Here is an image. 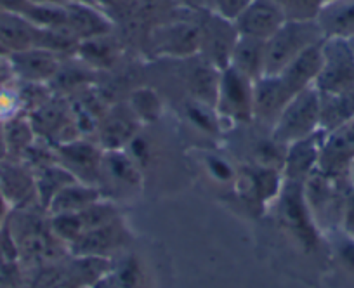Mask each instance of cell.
<instances>
[{
    "label": "cell",
    "instance_id": "1",
    "mask_svg": "<svg viewBox=\"0 0 354 288\" xmlns=\"http://www.w3.org/2000/svg\"><path fill=\"white\" fill-rule=\"evenodd\" d=\"M200 52L198 12L183 8L172 19L151 26L142 46L146 59H183Z\"/></svg>",
    "mask_w": 354,
    "mask_h": 288
},
{
    "label": "cell",
    "instance_id": "2",
    "mask_svg": "<svg viewBox=\"0 0 354 288\" xmlns=\"http://www.w3.org/2000/svg\"><path fill=\"white\" fill-rule=\"evenodd\" d=\"M323 39L325 37L316 19H287L274 35L266 40V75H280L283 68L302 50L322 42Z\"/></svg>",
    "mask_w": 354,
    "mask_h": 288
},
{
    "label": "cell",
    "instance_id": "3",
    "mask_svg": "<svg viewBox=\"0 0 354 288\" xmlns=\"http://www.w3.org/2000/svg\"><path fill=\"white\" fill-rule=\"evenodd\" d=\"M319 131V90L315 86L295 94L271 128V137L288 146Z\"/></svg>",
    "mask_w": 354,
    "mask_h": 288
},
{
    "label": "cell",
    "instance_id": "4",
    "mask_svg": "<svg viewBox=\"0 0 354 288\" xmlns=\"http://www.w3.org/2000/svg\"><path fill=\"white\" fill-rule=\"evenodd\" d=\"M216 113L231 124L248 125L254 122V80L233 66L221 70Z\"/></svg>",
    "mask_w": 354,
    "mask_h": 288
},
{
    "label": "cell",
    "instance_id": "5",
    "mask_svg": "<svg viewBox=\"0 0 354 288\" xmlns=\"http://www.w3.org/2000/svg\"><path fill=\"white\" fill-rule=\"evenodd\" d=\"M200 56L205 57L217 70L230 66L236 40L240 37L236 25L231 19L210 11L198 12Z\"/></svg>",
    "mask_w": 354,
    "mask_h": 288
},
{
    "label": "cell",
    "instance_id": "6",
    "mask_svg": "<svg viewBox=\"0 0 354 288\" xmlns=\"http://www.w3.org/2000/svg\"><path fill=\"white\" fill-rule=\"evenodd\" d=\"M26 115L32 122L37 137L47 141L50 146H61L82 137L68 97L53 96L42 106Z\"/></svg>",
    "mask_w": 354,
    "mask_h": 288
},
{
    "label": "cell",
    "instance_id": "7",
    "mask_svg": "<svg viewBox=\"0 0 354 288\" xmlns=\"http://www.w3.org/2000/svg\"><path fill=\"white\" fill-rule=\"evenodd\" d=\"M323 64L315 87L319 93L354 89V50L349 40L330 37L322 44Z\"/></svg>",
    "mask_w": 354,
    "mask_h": 288
},
{
    "label": "cell",
    "instance_id": "8",
    "mask_svg": "<svg viewBox=\"0 0 354 288\" xmlns=\"http://www.w3.org/2000/svg\"><path fill=\"white\" fill-rule=\"evenodd\" d=\"M141 120L136 117L127 101H117L103 115L94 135L103 151L125 150L141 132Z\"/></svg>",
    "mask_w": 354,
    "mask_h": 288
},
{
    "label": "cell",
    "instance_id": "9",
    "mask_svg": "<svg viewBox=\"0 0 354 288\" xmlns=\"http://www.w3.org/2000/svg\"><path fill=\"white\" fill-rule=\"evenodd\" d=\"M292 97L280 75H262L254 82V122L271 132Z\"/></svg>",
    "mask_w": 354,
    "mask_h": 288
},
{
    "label": "cell",
    "instance_id": "10",
    "mask_svg": "<svg viewBox=\"0 0 354 288\" xmlns=\"http://www.w3.org/2000/svg\"><path fill=\"white\" fill-rule=\"evenodd\" d=\"M8 57L16 80L49 84V80L56 75L66 56H61L53 50L40 49V47H30V49L11 52Z\"/></svg>",
    "mask_w": 354,
    "mask_h": 288
},
{
    "label": "cell",
    "instance_id": "11",
    "mask_svg": "<svg viewBox=\"0 0 354 288\" xmlns=\"http://www.w3.org/2000/svg\"><path fill=\"white\" fill-rule=\"evenodd\" d=\"M287 21L283 11L273 0H252L243 12L234 19L238 33L245 37L268 40Z\"/></svg>",
    "mask_w": 354,
    "mask_h": 288
},
{
    "label": "cell",
    "instance_id": "12",
    "mask_svg": "<svg viewBox=\"0 0 354 288\" xmlns=\"http://www.w3.org/2000/svg\"><path fill=\"white\" fill-rule=\"evenodd\" d=\"M57 160L63 164L70 174L78 175L82 179L100 177L101 162H103V150L97 142H91L85 137H78L75 141L56 146Z\"/></svg>",
    "mask_w": 354,
    "mask_h": 288
},
{
    "label": "cell",
    "instance_id": "13",
    "mask_svg": "<svg viewBox=\"0 0 354 288\" xmlns=\"http://www.w3.org/2000/svg\"><path fill=\"white\" fill-rule=\"evenodd\" d=\"M124 52L125 47L122 46L115 32H111L78 42L75 56L97 73H106L124 61Z\"/></svg>",
    "mask_w": 354,
    "mask_h": 288
},
{
    "label": "cell",
    "instance_id": "14",
    "mask_svg": "<svg viewBox=\"0 0 354 288\" xmlns=\"http://www.w3.org/2000/svg\"><path fill=\"white\" fill-rule=\"evenodd\" d=\"M325 135L326 132L319 128L315 134L288 144L283 167L290 181L301 182L302 179L309 177L318 169L319 153H322Z\"/></svg>",
    "mask_w": 354,
    "mask_h": 288
},
{
    "label": "cell",
    "instance_id": "15",
    "mask_svg": "<svg viewBox=\"0 0 354 288\" xmlns=\"http://www.w3.org/2000/svg\"><path fill=\"white\" fill-rule=\"evenodd\" d=\"M64 9H66L68 32L78 42L113 32V21L110 15L101 9L85 4H70V2H64Z\"/></svg>",
    "mask_w": 354,
    "mask_h": 288
},
{
    "label": "cell",
    "instance_id": "16",
    "mask_svg": "<svg viewBox=\"0 0 354 288\" xmlns=\"http://www.w3.org/2000/svg\"><path fill=\"white\" fill-rule=\"evenodd\" d=\"M323 40L315 44V46L308 47L306 50H302L280 73L281 80H283L285 86L288 87V90L294 96L316 84V79H318L323 64Z\"/></svg>",
    "mask_w": 354,
    "mask_h": 288
},
{
    "label": "cell",
    "instance_id": "17",
    "mask_svg": "<svg viewBox=\"0 0 354 288\" xmlns=\"http://www.w3.org/2000/svg\"><path fill=\"white\" fill-rule=\"evenodd\" d=\"M97 73L91 66L78 59L77 56H66L61 63L56 75L49 80V89L53 90L54 96L70 97L73 94L80 93L85 87H91L97 84Z\"/></svg>",
    "mask_w": 354,
    "mask_h": 288
},
{
    "label": "cell",
    "instance_id": "18",
    "mask_svg": "<svg viewBox=\"0 0 354 288\" xmlns=\"http://www.w3.org/2000/svg\"><path fill=\"white\" fill-rule=\"evenodd\" d=\"M35 186V174L23 160L4 158L0 162V196L4 202L21 203Z\"/></svg>",
    "mask_w": 354,
    "mask_h": 288
},
{
    "label": "cell",
    "instance_id": "19",
    "mask_svg": "<svg viewBox=\"0 0 354 288\" xmlns=\"http://www.w3.org/2000/svg\"><path fill=\"white\" fill-rule=\"evenodd\" d=\"M316 23L323 37L351 39L354 35V0H326L323 2Z\"/></svg>",
    "mask_w": 354,
    "mask_h": 288
},
{
    "label": "cell",
    "instance_id": "20",
    "mask_svg": "<svg viewBox=\"0 0 354 288\" xmlns=\"http://www.w3.org/2000/svg\"><path fill=\"white\" fill-rule=\"evenodd\" d=\"M37 26L19 12L0 11V46L4 47L8 56L11 52L35 47Z\"/></svg>",
    "mask_w": 354,
    "mask_h": 288
},
{
    "label": "cell",
    "instance_id": "21",
    "mask_svg": "<svg viewBox=\"0 0 354 288\" xmlns=\"http://www.w3.org/2000/svg\"><path fill=\"white\" fill-rule=\"evenodd\" d=\"M354 118V89L342 93H319V128L337 131Z\"/></svg>",
    "mask_w": 354,
    "mask_h": 288
},
{
    "label": "cell",
    "instance_id": "22",
    "mask_svg": "<svg viewBox=\"0 0 354 288\" xmlns=\"http://www.w3.org/2000/svg\"><path fill=\"white\" fill-rule=\"evenodd\" d=\"M230 66L254 82L266 75V40L245 35L238 37Z\"/></svg>",
    "mask_w": 354,
    "mask_h": 288
},
{
    "label": "cell",
    "instance_id": "23",
    "mask_svg": "<svg viewBox=\"0 0 354 288\" xmlns=\"http://www.w3.org/2000/svg\"><path fill=\"white\" fill-rule=\"evenodd\" d=\"M281 210L290 224L292 229L297 231V235L304 240L306 243H315V231L313 226L308 221V213H306L304 205H302V188L301 182L290 181L288 182L287 189H285L283 203H281Z\"/></svg>",
    "mask_w": 354,
    "mask_h": 288
},
{
    "label": "cell",
    "instance_id": "24",
    "mask_svg": "<svg viewBox=\"0 0 354 288\" xmlns=\"http://www.w3.org/2000/svg\"><path fill=\"white\" fill-rule=\"evenodd\" d=\"M4 139L8 148V158L23 160L26 151L37 141V134L28 115L19 113L4 122Z\"/></svg>",
    "mask_w": 354,
    "mask_h": 288
},
{
    "label": "cell",
    "instance_id": "25",
    "mask_svg": "<svg viewBox=\"0 0 354 288\" xmlns=\"http://www.w3.org/2000/svg\"><path fill=\"white\" fill-rule=\"evenodd\" d=\"M127 103L136 113V117L141 120L142 125L155 124V122H158L162 118V96L158 94V90L146 86V84L138 86L136 89L131 90V94L127 96Z\"/></svg>",
    "mask_w": 354,
    "mask_h": 288
},
{
    "label": "cell",
    "instance_id": "26",
    "mask_svg": "<svg viewBox=\"0 0 354 288\" xmlns=\"http://www.w3.org/2000/svg\"><path fill=\"white\" fill-rule=\"evenodd\" d=\"M97 200V191L91 188H85V186H75L73 182L68 186H64L56 196L49 202L50 212L54 213H75L82 212L84 209H87L88 205L96 203Z\"/></svg>",
    "mask_w": 354,
    "mask_h": 288
},
{
    "label": "cell",
    "instance_id": "27",
    "mask_svg": "<svg viewBox=\"0 0 354 288\" xmlns=\"http://www.w3.org/2000/svg\"><path fill=\"white\" fill-rule=\"evenodd\" d=\"M134 6L148 28L169 21L183 9L177 0H134Z\"/></svg>",
    "mask_w": 354,
    "mask_h": 288
},
{
    "label": "cell",
    "instance_id": "28",
    "mask_svg": "<svg viewBox=\"0 0 354 288\" xmlns=\"http://www.w3.org/2000/svg\"><path fill=\"white\" fill-rule=\"evenodd\" d=\"M115 242H117V233H115L113 226L106 224L80 236L75 249L84 253H97L104 249H110Z\"/></svg>",
    "mask_w": 354,
    "mask_h": 288
},
{
    "label": "cell",
    "instance_id": "29",
    "mask_svg": "<svg viewBox=\"0 0 354 288\" xmlns=\"http://www.w3.org/2000/svg\"><path fill=\"white\" fill-rule=\"evenodd\" d=\"M273 2H277L287 19L308 21V19H316L325 0H273Z\"/></svg>",
    "mask_w": 354,
    "mask_h": 288
},
{
    "label": "cell",
    "instance_id": "30",
    "mask_svg": "<svg viewBox=\"0 0 354 288\" xmlns=\"http://www.w3.org/2000/svg\"><path fill=\"white\" fill-rule=\"evenodd\" d=\"M210 2H212L214 12L234 21L247 9L252 0H210Z\"/></svg>",
    "mask_w": 354,
    "mask_h": 288
},
{
    "label": "cell",
    "instance_id": "31",
    "mask_svg": "<svg viewBox=\"0 0 354 288\" xmlns=\"http://www.w3.org/2000/svg\"><path fill=\"white\" fill-rule=\"evenodd\" d=\"M183 8L189 9V11H210L212 9V2L210 0H177Z\"/></svg>",
    "mask_w": 354,
    "mask_h": 288
},
{
    "label": "cell",
    "instance_id": "32",
    "mask_svg": "<svg viewBox=\"0 0 354 288\" xmlns=\"http://www.w3.org/2000/svg\"><path fill=\"white\" fill-rule=\"evenodd\" d=\"M340 257H342L344 264L354 273V242L344 243L340 249Z\"/></svg>",
    "mask_w": 354,
    "mask_h": 288
},
{
    "label": "cell",
    "instance_id": "33",
    "mask_svg": "<svg viewBox=\"0 0 354 288\" xmlns=\"http://www.w3.org/2000/svg\"><path fill=\"white\" fill-rule=\"evenodd\" d=\"M347 228L354 235V191L351 193L349 203H347Z\"/></svg>",
    "mask_w": 354,
    "mask_h": 288
},
{
    "label": "cell",
    "instance_id": "34",
    "mask_svg": "<svg viewBox=\"0 0 354 288\" xmlns=\"http://www.w3.org/2000/svg\"><path fill=\"white\" fill-rule=\"evenodd\" d=\"M8 158V148H6L4 139V122H0V162Z\"/></svg>",
    "mask_w": 354,
    "mask_h": 288
},
{
    "label": "cell",
    "instance_id": "35",
    "mask_svg": "<svg viewBox=\"0 0 354 288\" xmlns=\"http://www.w3.org/2000/svg\"><path fill=\"white\" fill-rule=\"evenodd\" d=\"M349 179L354 186V158H353V162H351V167H349Z\"/></svg>",
    "mask_w": 354,
    "mask_h": 288
},
{
    "label": "cell",
    "instance_id": "36",
    "mask_svg": "<svg viewBox=\"0 0 354 288\" xmlns=\"http://www.w3.org/2000/svg\"><path fill=\"white\" fill-rule=\"evenodd\" d=\"M108 2H110V4H111V9H113L115 6L122 4V2H127V0H108Z\"/></svg>",
    "mask_w": 354,
    "mask_h": 288
},
{
    "label": "cell",
    "instance_id": "37",
    "mask_svg": "<svg viewBox=\"0 0 354 288\" xmlns=\"http://www.w3.org/2000/svg\"><path fill=\"white\" fill-rule=\"evenodd\" d=\"M2 209H4V198L0 196V215H2Z\"/></svg>",
    "mask_w": 354,
    "mask_h": 288
},
{
    "label": "cell",
    "instance_id": "38",
    "mask_svg": "<svg viewBox=\"0 0 354 288\" xmlns=\"http://www.w3.org/2000/svg\"><path fill=\"white\" fill-rule=\"evenodd\" d=\"M0 56H8V52H6V49L2 46H0Z\"/></svg>",
    "mask_w": 354,
    "mask_h": 288
},
{
    "label": "cell",
    "instance_id": "39",
    "mask_svg": "<svg viewBox=\"0 0 354 288\" xmlns=\"http://www.w3.org/2000/svg\"><path fill=\"white\" fill-rule=\"evenodd\" d=\"M347 40H349L351 47H353V50H354V35H353V37H351V39H347Z\"/></svg>",
    "mask_w": 354,
    "mask_h": 288
},
{
    "label": "cell",
    "instance_id": "40",
    "mask_svg": "<svg viewBox=\"0 0 354 288\" xmlns=\"http://www.w3.org/2000/svg\"><path fill=\"white\" fill-rule=\"evenodd\" d=\"M0 11H2V6H0Z\"/></svg>",
    "mask_w": 354,
    "mask_h": 288
},
{
    "label": "cell",
    "instance_id": "41",
    "mask_svg": "<svg viewBox=\"0 0 354 288\" xmlns=\"http://www.w3.org/2000/svg\"><path fill=\"white\" fill-rule=\"evenodd\" d=\"M325 2H326V0H325Z\"/></svg>",
    "mask_w": 354,
    "mask_h": 288
}]
</instances>
